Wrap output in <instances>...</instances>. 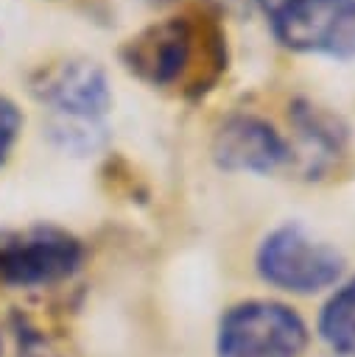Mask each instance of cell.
Listing matches in <instances>:
<instances>
[{"label":"cell","mask_w":355,"mask_h":357,"mask_svg":"<svg viewBox=\"0 0 355 357\" xmlns=\"http://www.w3.org/2000/svg\"><path fill=\"white\" fill-rule=\"evenodd\" d=\"M31 89L50 109V128L64 148H92L101 139V117L112 95L95 61L70 59L53 64L31 81Z\"/></svg>","instance_id":"cell-1"},{"label":"cell","mask_w":355,"mask_h":357,"mask_svg":"<svg viewBox=\"0 0 355 357\" xmlns=\"http://www.w3.org/2000/svg\"><path fill=\"white\" fill-rule=\"evenodd\" d=\"M148 3H157L159 6V3H171V0H148Z\"/></svg>","instance_id":"cell-11"},{"label":"cell","mask_w":355,"mask_h":357,"mask_svg":"<svg viewBox=\"0 0 355 357\" xmlns=\"http://www.w3.org/2000/svg\"><path fill=\"white\" fill-rule=\"evenodd\" d=\"M341 254L333 245L310 237L299 223L274 229L257 251L260 276L268 284L291 293L324 290L341 276Z\"/></svg>","instance_id":"cell-3"},{"label":"cell","mask_w":355,"mask_h":357,"mask_svg":"<svg viewBox=\"0 0 355 357\" xmlns=\"http://www.w3.org/2000/svg\"><path fill=\"white\" fill-rule=\"evenodd\" d=\"M305 343L302 318L277 301H243L218 326L221 357H296Z\"/></svg>","instance_id":"cell-4"},{"label":"cell","mask_w":355,"mask_h":357,"mask_svg":"<svg viewBox=\"0 0 355 357\" xmlns=\"http://www.w3.org/2000/svg\"><path fill=\"white\" fill-rule=\"evenodd\" d=\"M81 259V243L53 226H34L0 237V282L8 287H45L61 282Z\"/></svg>","instance_id":"cell-5"},{"label":"cell","mask_w":355,"mask_h":357,"mask_svg":"<svg viewBox=\"0 0 355 357\" xmlns=\"http://www.w3.org/2000/svg\"><path fill=\"white\" fill-rule=\"evenodd\" d=\"M212 156L226 170L274 173L291 159V151L266 120L254 114H232L215 131Z\"/></svg>","instance_id":"cell-7"},{"label":"cell","mask_w":355,"mask_h":357,"mask_svg":"<svg viewBox=\"0 0 355 357\" xmlns=\"http://www.w3.org/2000/svg\"><path fill=\"white\" fill-rule=\"evenodd\" d=\"M319 332L335 354L355 357V279L338 287L324 304L319 315Z\"/></svg>","instance_id":"cell-9"},{"label":"cell","mask_w":355,"mask_h":357,"mask_svg":"<svg viewBox=\"0 0 355 357\" xmlns=\"http://www.w3.org/2000/svg\"><path fill=\"white\" fill-rule=\"evenodd\" d=\"M274 36L291 50L355 56V0H257Z\"/></svg>","instance_id":"cell-2"},{"label":"cell","mask_w":355,"mask_h":357,"mask_svg":"<svg viewBox=\"0 0 355 357\" xmlns=\"http://www.w3.org/2000/svg\"><path fill=\"white\" fill-rule=\"evenodd\" d=\"M20 126H22V114L20 109L0 95V165L6 162L11 145L17 142V134H20Z\"/></svg>","instance_id":"cell-10"},{"label":"cell","mask_w":355,"mask_h":357,"mask_svg":"<svg viewBox=\"0 0 355 357\" xmlns=\"http://www.w3.org/2000/svg\"><path fill=\"white\" fill-rule=\"evenodd\" d=\"M291 120H294L305 148L310 151L307 156L316 167H321L324 162H330L341 151L347 134H344V128L338 126V120L333 114L321 112L313 103H296L291 109Z\"/></svg>","instance_id":"cell-8"},{"label":"cell","mask_w":355,"mask_h":357,"mask_svg":"<svg viewBox=\"0 0 355 357\" xmlns=\"http://www.w3.org/2000/svg\"><path fill=\"white\" fill-rule=\"evenodd\" d=\"M196 39L198 28L190 22V17H171L131 36L120 56L140 81L151 86H171L190 73Z\"/></svg>","instance_id":"cell-6"}]
</instances>
